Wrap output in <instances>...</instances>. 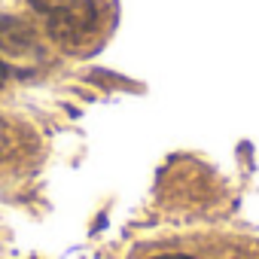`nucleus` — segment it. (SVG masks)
<instances>
[{
  "instance_id": "nucleus-2",
  "label": "nucleus",
  "mask_w": 259,
  "mask_h": 259,
  "mask_svg": "<svg viewBox=\"0 0 259 259\" xmlns=\"http://www.w3.org/2000/svg\"><path fill=\"white\" fill-rule=\"evenodd\" d=\"M34 43H37V34L28 22L16 16H0V52L25 55L28 49H34Z\"/></svg>"
},
{
  "instance_id": "nucleus-4",
  "label": "nucleus",
  "mask_w": 259,
  "mask_h": 259,
  "mask_svg": "<svg viewBox=\"0 0 259 259\" xmlns=\"http://www.w3.org/2000/svg\"><path fill=\"white\" fill-rule=\"evenodd\" d=\"M7 76H10V70H7V64H4V61H0V89L7 85Z\"/></svg>"
},
{
  "instance_id": "nucleus-3",
  "label": "nucleus",
  "mask_w": 259,
  "mask_h": 259,
  "mask_svg": "<svg viewBox=\"0 0 259 259\" xmlns=\"http://www.w3.org/2000/svg\"><path fill=\"white\" fill-rule=\"evenodd\" d=\"M153 259H195V256H183V253H165V256H153Z\"/></svg>"
},
{
  "instance_id": "nucleus-1",
  "label": "nucleus",
  "mask_w": 259,
  "mask_h": 259,
  "mask_svg": "<svg viewBox=\"0 0 259 259\" xmlns=\"http://www.w3.org/2000/svg\"><path fill=\"white\" fill-rule=\"evenodd\" d=\"M34 10L43 13L46 31L61 46H79L98 31L101 0H31Z\"/></svg>"
}]
</instances>
